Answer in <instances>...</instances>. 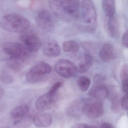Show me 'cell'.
<instances>
[{"mask_svg": "<svg viewBox=\"0 0 128 128\" xmlns=\"http://www.w3.org/2000/svg\"><path fill=\"white\" fill-rule=\"evenodd\" d=\"M32 122L38 128H47L52 125V119L48 114H38L33 116Z\"/></svg>", "mask_w": 128, "mask_h": 128, "instance_id": "obj_14", "label": "cell"}, {"mask_svg": "<svg viewBox=\"0 0 128 128\" xmlns=\"http://www.w3.org/2000/svg\"><path fill=\"white\" fill-rule=\"evenodd\" d=\"M4 94V90L2 87L0 86V100L3 98Z\"/></svg>", "mask_w": 128, "mask_h": 128, "instance_id": "obj_32", "label": "cell"}, {"mask_svg": "<svg viewBox=\"0 0 128 128\" xmlns=\"http://www.w3.org/2000/svg\"><path fill=\"white\" fill-rule=\"evenodd\" d=\"M4 52L9 56V59H19L27 61L31 53L20 43L13 42L5 43L2 46Z\"/></svg>", "mask_w": 128, "mask_h": 128, "instance_id": "obj_4", "label": "cell"}, {"mask_svg": "<svg viewBox=\"0 0 128 128\" xmlns=\"http://www.w3.org/2000/svg\"><path fill=\"white\" fill-rule=\"evenodd\" d=\"M122 44L125 47L128 48V32L127 31L124 34L122 39Z\"/></svg>", "mask_w": 128, "mask_h": 128, "instance_id": "obj_29", "label": "cell"}, {"mask_svg": "<svg viewBox=\"0 0 128 128\" xmlns=\"http://www.w3.org/2000/svg\"><path fill=\"white\" fill-rule=\"evenodd\" d=\"M121 104L122 108L124 110H127L128 108L127 94H126L122 98L121 101Z\"/></svg>", "mask_w": 128, "mask_h": 128, "instance_id": "obj_28", "label": "cell"}, {"mask_svg": "<svg viewBox=\"0 0 128 128\" xmlns=\"http://www.w3.org/2000/svg\"><path fill=\"white\" fill-rule=\"evenodd\" d=\"M62 83L61 82H58L54 84L50 88L49 93L53 96H56L57 92L60 88L62 86Z\"/></svg>", "mask_w": 128, "mask_h": 128, "instance_id": "obj_27", "label": "cell"}, {"mask_svg": "<svg viewBox=\"0 0 128 128\" xmlns=\"http://www.w3.org/2000/svg\"><path fill=\"white\" fill-rule=\"evenodd\" d=\"M82 112L90 118H97L103 114V108L102 104L98 101H88L84 103Z\"/></svg>", "mask_w": 128, "mask_h": 128, "instance_id": "obj_8", "label": "cell"}, {"mask_svg": "<svg viewBox=\"0 0 128 128\" xmlns=\"http://www.w3.org/2000/svg\"><path fill=\"white\" fill-rule=\"evenodd\" d=\"M33 116L30 114L22 120L14 124L16 128H28L32 122Z\"/></svg>", "mask_w": 128, "mask_h": 128, "instance_id": "obj_23", "label": "cell"}, {"mask_svg": "<svg viewBox=\"0 0 128 128\" xmlns=\"http://www.w3.org/2000/svg\"><path fill=\"white\" fill-rule=\"evenodd\" d=\"M52 70V68L49 64L40 62L34 65L29 72L43 76L44 75L50 74Z\"/></svg>", "mask_w": 128, "mask_h": 128, "instance_id": "obj_17", "label": "cell"}, {"mask_svg": "<svg viewBox=\"0 0 128 128\" xmlns=\"http://www.w3.org/2000/svg\"><path fill=\"white\" fill-rule=\"evenodd\" d=\"M105 30L108 35L113 38H118L119 36V28L117 19L115 16H105L104 21Z\"/></svg>", "mask_w": 128, "mask_h": 128, "instance_id": "obj_10", "label": "cell"}, {"mask_svg": "<svg viewBox=\"0 0 128 128\" xmlns=\"http://www.w3.org/2000/svg\"><path fill=\"white\" fill-rule=\"evenodd\" d=\"M0 26L4 30L12 33H19L26 30L30 22L25 17L17 14L4 16L0 20Z\"/></svg>", "mask_w": 128, "mask_h": 128, "instance_id": "obj_2", "label": "cell"}, {"mask_svg": "<svg viewBox=\"0 0 128 128\" xmlns=\"http://www.w3.org/2000/svg\"><path fill=\"white\" fill-rule=\"evenodd\" d=\"M101 128H113L112 126L108 123H103L101 125Z\"/></svg>", "mask_w": 128, "mask_h": 128, "instance_id": "obj_31", "label": "cell"}, {"mask_svg": "<svg viewBox=\"0 0 128 128\" xmlns=\"http://www.w3.org/2000/svg\"><path fill=\"white\" fill-rule=\"evenodd\" d=\"M93 57L88 54H84L80 59L78 67L77 70L79 73H83L89 70L94 64Z\"/></svg>", "mask_w": 128, "mask_h": 128, "instance_id": "obj_16", "label": "cell"}, {"mask_svg": "<svg viewBox=\"0 0 128 128\" xmlns=\"http://www.w3.org/2000/svg\"><path fill=\"white\" fill-rule=\"evenodd\" d=\"M35 22L40 28L46 32L52 31L55 28L54 16L48 10H43L39 12L35 18Z\"/></svg>", "mask_w": 128, "mask_h": 128, "instance_id": "obj_6", "label": "cell"}, {"mask_svg": "<svg viewBox=\"0 0 128 128\" xmlns=\"http://www.w3.org/2000/svg\"><path fill=\"white\" fill-rule=\"evenodd\" d=\"M55 99L56 96L48 92L40 97L37 100L35 104L36 108L41 112L47 110L52 106Z\"/></svg>", "mask_w": 128, "mask_h": 128, "instance_id": "obj_11", "label": "cell"}, {"mask_svg": "<svg viewBox=\"0 0 128 128\" xmlns=\"http://www.w3.org/2000/svg\"><path fill=\"white\" fill-rule=\"evenodd\" d=\"M43 52L45 55L51 58L59 56L61 53V48L55 40H49L43 46Z\"/></svg>", "mask_w": 128, "mask_h": 128, "instance_id": "obj_12", "label": "cell"}, {"mask_svg": "<svg viewBox=\"0 0 128 128\" xmlns=\"http://www.w3.org/2000/svg\"><path fill=\"white\" fill-rule=\"evenodd\" d=\"M120 78L122 82L128 80V68L127 64L123 66L121 72H120Z\"/></svg>", "mask_w": 128, "mask_h": 128, "instance_id": "obj_26", "label": "cell"}, {"mask_svg": "<svg viewBox=\"0 0 128 128\" xmlns=\"http://www.w3.org/2000/svg\"><path fill=\"white\" fill-rule=\"evenodd\" d=\"M84 104H76L69 108L67 110L68 116L72 117H79L83 114L82 110Z\"/></svg>", "mask_w": 128, "mask_h": 128, "instance_id": "obj_20", "label": "cell"}, {"mask_svg": "<svg viewBox=\"0 0 128 128\" xmlns=\"http://www.w3.org/2000/svg\"><path fill=\"white\" fill-rule=\"evenodd\" d=\"M20 39L22 45L31 53L37 52L42 46L40 38L33 34H23L21 36Z\"/></svg>", "mask_w": 128, "mask_h": 128, "instance_id": "obj_9", "label": "cell"}, {"mask_svg": "<svg viewBox=\"0 0 128 128\" xmlns=\"http://www.w3.org/2000/svg\"><path fill=\"white\" fill-rule=\"evenodd\" d=\"M27 61L19 59H9L8 61V67L11 70L15 72L20 70L23 68Z\"/></svg>", "mask_w": 128, "mask_h": 128, "instance_id": "obj_19", "label": "cell"}, {"mask_svg": "<svg viewBox=\"0 0 128 128\" xmlns=\"http://www.w3.org/2000/svg\"><path fill=\"white\" fill-rule=\"evenodd\" d=\"M29 107L26 104H22L14 108L11 113V117L14 124L22 120L29 114Z\"/></svg>", "mask_w": 128, "mask_h": 128, "instance_id": "obj_13", "label": "cell"}, {"mask_svg": "<svg viewBox=\"0 0 128 128\" xmlns=\"http://www.w3.org/2000/svg\"><path fill=\"white\" fill-rule=\"evenodd\" d=\"M103 79L101 76H96L93 87L89 92V96L98 100L105 99L109 94L108 89L102 83Z\"/></svg>", "mask_w": 128, "mask_h": 128, "instance_id": "obj_7", "label": "cell"}, {"mask_svg": "<svg viewBox=\"0 0 128 128\" xmlns=\"http://www.w3.org/2000/svg\"><path fill=\"white\" fill-rule=\"evenodd\" d=\"M43 79V76H40L30 72L27 74L26 76V80L30 84L37 83Z\"/></svg>", "mask_w": 128, "mask_h": 128, "instance_id": "obj_25", "label": "cell"}, {"mask_svg": "<svg viewBox=\"0 0 128 128\" xmlns=\"http://www.w3.org/2000/svg\"><path fill=\"white\" fill-rule=\"evenodd\" d=\"M62 49L65 52L75 53L79 51V47L78 44L75 41L68 40L63 43Z\"/></svg>", "mask_w": 128, "mask_h": 128, "instance_id": "obj_21", "label": "cell"}, {"mask_svg": "<svg viewBox=\"0 0 128 128\" xmlns=\"http://www.w3.org/2000/svg\"><path fill=\"white\" fill-rule=\"evenodd\" d=\"M72 128H95L93 126H91L88 125L83 124H76Z\"/></svg>", "mask_w": 128, "mask_h": 128, "instance_id": "obj_30", "label": "cell"}, {"mask_svg": "<svg viewBox=\"0 0 128 128\" xmlns=\"http://www.w3.org/2000/svg\"><path fill=\"white\" fill-rule=\"evenodd\" d=\"M13 76L8 71L3 69L0 72V81L5 84H10L14 81Z\"/></svg>", "mask_w": 128, "mask_h": 128, "instance_id": "obj_24", "label": "cell"}, {"mask_svg": "<svg viewBox=\"0 0 128 128\" xmlns=\"http://www.w3.org/2000/svg\"><path fill=\"white\" fill-rule=\"evenodd\" d=\"M102 6L106 16L110 17L115 16V0H102Z\"/></svg>", "mask_w": 128, "mask_h": 128, "instance_id": "obj_18", "label": "cell"}, {"mask_svg": "<svg viewBox=\"0 0 128 128\" xmlns=\"http://www.w3.org/2000/svg\"><path fill=\"white\" fill-rule=\"evenodd\" d=\"M77 84L80 90L82 92H85L88 90L91 85V80L87 77H80L77 80Z\"/></svg>", "mask_w": 128, "mask_h": 128, "instance_id": "obj_22", "label": "cell"}, {"mask_svg": "<svg viewBox=\"0 0 128 128\" xmlns=\"http://www.w3.org/2000/svg\"><path fill=\"white\" fill-rule=\"evenodd\" d=\"M82 12L85 28L89 32H94L97 28V17L94 4L91 0H83Z\"/></svg>", "mask_w": 128, "mask_h": 128, "instance_id": "obj_3", "label": "cell"}, {"mask_svg": "<svg viewBox=\"0 0 128 128\" xmlns=\"http://www.w3.org/2000/svg\"><path fill=\"white\" fill-rule=\"evenodd\" d=\"M115 52L113 46L107 43L104 45L100 52L101 59L105 63H109L115 58Z\"/></svg>", "mask_w": 128, "mask_h": 128, "instance_id": "obj_15", "label": "cell"}, {"mask_svg": "<svg viewBox=\"0 0 128 128\" xmlns=\"http://www.w3.org/2000/svg\"><path fill=\"white\" fill-rule=\"evenodd\" d=\"M55 70L59 75L65 78L75 77L78 72L77 66L65 59L59 61L55 66Z\"/></svg>", "mask_w": 128, "mask_h": 128, "instance_id": "obj_5", "label": "cell"}, {"mask_svg": "<svg viewBox=\"0 0 128 128\" xmlns=\"http://www.w3.org/2000/svg\"><path fill=\"white\" fill-rule=\"evenodd\" d=\"M48 4L53 14L63 22H72L79 18V0H49Z\"/></svg>", "mask_w": 128, "mask_h": 128, "instance_id": "obj_1", "label": "cell"}]
</instances>
